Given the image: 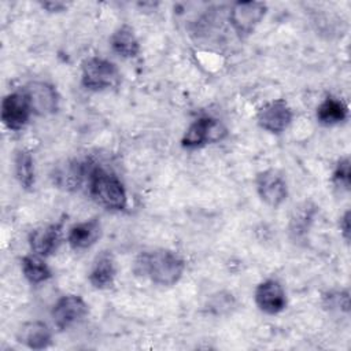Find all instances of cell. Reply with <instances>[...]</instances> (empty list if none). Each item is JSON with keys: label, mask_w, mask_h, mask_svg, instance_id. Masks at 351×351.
<instances>
[{"label": "cell", "mask_w": 351, "mask_h": 351, "mask_svg": "<svg viewBox=\"0 0 351 351\" xmlns=\"http://www.w3.org/2000/svg\"><path fill=\"white\" fill-rule=\"evenodd\" d=\"M315 214L317 207L311 202H304L299 206H295L289 219V232L295 240L303 239L307 234Z\"/></svg>", "instance_id": "obj_19"}, {"label": "cell", "mask_w": 351, "mask_h": 351, "mask_svg": "<svg viewBox=\"0 0 351 351\" xmlns=\"http://www.w3.org/2000/svg\"><path fill=\"white\" fill-rule=\"evenodd\" d=\"M0 112L1 122L4 123V126L14 132L23 129L27 125L30 115L33 114L29 100L23 90L12 92L4 96Z\"/></svg>", "instance_id": "obj_10"}, {"label": "cell", "mask_w": 351, "mask_h": 351, "mask_svg": "<svg viewBox=\"0 0 351 351\" xmlns=\"http://www.w3.org/2000/svg\"><path fill=\"white\" fill-rule=\"evenodd\" d=\"M16 340L27 348L44 350L52 344V332L43 321H29L18 329Z\"/></svg>", "instance_id": "obj_14"}, {"label": "cell", "mask_w": 351, "mask_h": 351, "mask_svg": "<svg viewBox=\"0 0 351 351\" xmlns=\"http://www.w3.org/2000/svg\"><path fill=\"white\" fill-rule=\"evenodd\" d=\"M88 184L92 199L106 210L121 211L126 207L128 195L123 184L115 174L101 167H93L89 171Z\"/></svg>", "instance_id": "obj_2"}, {"label": "cell", "mask_w": 351, "mask_h": 351, "mask_svg": "<svg viewBox=\"0 0 351 351\" xmlns=\"http://www.w3.org/2000/svg\"><path fill=\"white\" fill-rule=\"evenodd\" d=\"M101 236V223L97 218L77 222L67 232V243L73 250H86L97 243Z\"/></svg>", "instance_id": "obj_13"}, {"label": "cell", "mask_w": 351, "mask_h": 351, "mask_svg": "<svg viewBox=\"0 0 351 351\" xmlns=\"http://www.w3.org/2000/svg\"><path fill=\"white\" fill-rule=\"evenodd\" d=\"M15 177L23 189H32L36 182L34 159L33 155L26 149H19L15 154Z\"/></svg>", "instance_id": "obj_21"}, {"label": "cell", "mask_w": 351, "mask_h": 351, "mask_svg": "<svg viewBox=\"0 0 351 351\" xmlns=\"http://www.w3.org/2000/svg\"><path fill=\"white\" fill-rule=\"evenodd\" d=\"M63 223L53 222L45 226L34 229L29 236V244L34 254L41 256H49L55 254L62 244Z\"/></svg>", "instance_id": "obj_12"}, {"label": "cell", "mask_w": 351, "mask_h": 351, "mask_svg": "<svg viewBox=\"0 0 351 351\" xmlns=\"http://www.w3.org/2000/svg\"><path fill=\"white\" fill-rule=\"evenodd\" d=\"M324 307L329 311L348 313L350 311V293L347 289L329 291L322 298Z\"/></svg>", "instance_id": "obj_22"}, {"label": "cell", "mask_w": 351, "mask_h": 351, "mask_svg": "<svg viewBox=\"0 0 351 351\" xmlns=\"http://www.w3.org/2000/svg\"><path fill=\"white\" fill-rule=\"evenodd\" d=\"M33 114L36 115H51L59 108V95L53 85L45 81H30L23 86Z\"/></svg>", "instance_id": "obj_9"}, {"label": "cell", "mask_w": 351, "mask_h": 351, "mask_svg": "<svg viewBox=\"0 0 351 351\" xmlns=\"http://www.w3.org/2000/svg\"><path fill=\"white\" fill-rule=\"evenodd\" d=\"M339 226H340V233H341L344 241H346V243H350V234H351V230H350V229H351V226H350V210H347V211L341 215Z\"/></svg>", "instance_id": "obj_24"}, {"label": "cell", "mask_w": 351, "mask_h": 351, "mask_svg": "<svg viewBox=\"0 0 351 351\" xmlns=\"http://www.w3.org/2000/svg\"><path fill=\"white\" fill-rule=\"evenodd\" d=\"M115 276H117V269H115L114 258L108 252H104L100 256H97V259L95 261L88 274V280L93 288L107 289L112 287Z\"/></svg>", "instance_id": "obj_17"}, {"label": "cell", "mask_w": 351, "mask_h": 351, "mask_svg": "<svg viewBox=\"0 0 351 351\" xmlns=\"http://www.w3.org/2000/svg\"><path fill=\"white\" fill-rule=\"evenodd\" d=\"M315 115L321 125L333 126L347 119L348 107L341 99L335 96H326L317 107Z\"/></svg>", "instance_id": "obj_18"}, {"label": "cell", "mask_w": 351, "mask_h": 351, "mask_svg": "<svg viewBox=\"0 0 351 351\" xmlns=\"http://www.w3.org/2000/svg\"><path fill=\"white\" fill-rule=\"evenodd\" d=\"M89 171L85 163L78 160H67L53 170V184L66 191H75L81 186L84 178L89 176Z\"/></svg>", "instance_id": "obj_15"}, {"label": "cell", "mask_w": 351, "mask_h": 351, "mask_svg": "<svg viewBox=\"0 0 351 351\" xmlns=\"http://www.w3.org/2000/svg\"><path fill=\"white\" fill-rule=\"evenodd\" d=\"M112 51L122 58H136L140 53V43L132 26L123 23L110 37Z\"/></svg>", "instance_id": "obj_16"}, {"label": "cell", "mask_w": 351, "mask_h": 351, "mask_svg": "<svg viewBox=\"0 0 351 351\" xmlns=\"http://www.w3.org/2000/svg\"><path fill=\"white\" fill-rule=\"evenodd\" d=\"M267 11V5L262 1H236L229 11V22L234 33L244 38L254 33L262 22Z\"/></svg>", "instance_id": "obj_5"}, {"label": "cell", "mask_w": 351, "mask_h": 351, "mask_svg": "<svg viewBox=\"0 0 351 351\" xmlns=\"http://www.w3.org/2000/svg\"><path fill=\"white\" fill-rule=\"evenodd\" d=\"M332 181L333 184L340 188V191L348 192L351 188V162L350 158H341L335 170H333V176H332Z\"/></svg>", "instance_id": "obj_23"}, {"label": "cell", "mask_w": 351, "mask_h": 351, "mask_svg": "<svg viewBox=\"0 0 351 351\" xmlns=\"http://www.w3.org/2000/svg\"><path fill=\"white\" fill-rule=\"evenodd\" d=\"M21 269L25 278L33 285L41 284L52 277V271L44 261V256L37 255L34 252L25 255L21 259Z\"/></svg>", "instance_id": "obj_20"}, {"label": "cell", "mask_w": 351, "mask_h": 351, "mask_svg": "<svg viewBox=\"0 0 351 351\" xmlns=\"http://www.w3.org/2000/svg\"><path fill=\"white\" fill-rule=\"evenodd\" d=\"M255 304L266 314L274 315L287 307V293L281 282L276 278H267L259 282L254 292Z\"/></svg>", "instance_id": "obj_11"}, {"label": "cell", "mask_w": 351, "mask_h": 351, "mask_svg": "<svg viewBox=\"0 0 351 351\" xmlns=\"http://www.w3.org/2000/svg\"><path fill=\"white\" fill-rule=\"evenodd\" d=\"M88 313L89 306L80 295H64L52 306L51 317L55 326L64 330L82 321Z\"/></svg>", "instance_id": "obj_7"}, {"label": "cell", "mask_w": 351, "mask_h": 351, "mask_svg": "<svg viewBox=\"0 0 351 351\" xmlns=\"http://www.w3.org/2000/svg\"><path fill=\"white\" fill-rule=\"evenodd\" d=\"M121 74L118 67L103 58L92 56L82 62L81 82L89 90H106L119 84Z\"/></svg>", "instance_id": "obj_3"}, {"label": "cell", "mask_w": 351, "mask_h": 351, "mask_svg": "<svg viewBox=\"0 0 351 351\" xmlns=\"http://www.w3.org/2000/svg\"><path fill=\"white\" fill-rule=\"evenodd\" d=\"M134 273L148 277L154 284L171 287L185 271L184 258L169 248H156L141 252L134 261Z\"/></svg>", "instance_id": "obj_1"}, {"label": "cell", "mask_w": 351, "mask_h": 351, "mask_svg": "<svg viewBox=\"0 0 351 351\" xmlns=\"http://www.w3.org/2000/svg\"><path fill=\"white\" fill-rule=\"evenodd\" d=\"M292 108L284 99H274L265 103L256 112L258 125L273 134L282 133L292 122Z\"/></svg>", "instance_id": "obj_8"}, {"label": "cell", "mask_w": 351, "mask_h": 351, "mask_svg": "<svg viewBox=\"0 0 351 351\" xmlns=\"http://www.w3.org/2000/svg\"><path fill=\"white\" fill-rule=\"evenodd\" d=\"M255 188L261 200L273 208L280 207L288 196V184L284 176L274 169L259 171L255 177Z\"/></svg>", "instance_id": "obj_6"}, {"label": "cell", "mask_w": 351, "mask_h": 351, "mask_svg": "<svg viewBox=\"0 0 351 351\" xmlns=\"http://www.w3.org/2000/svg\"><path fill=\"white\" fill-rule=\"evenodd\" d=\"M40 5L48 12H62L69 7V4L64 1H44V3H40Z\"/></svg>", "instance_id": "obj_25"}, {"label": "cell", "mask_w": 351, "mask_h": 351, "mask_svg": "<svg viewBox=\"0 0 351 351\" xmlns=\"http://www.w3.org/2000/svg\"><path fill=\"white\" fill-rule=\"evenodd\" d=\"M228 136L225 125L213 117H200L193 121L182 136L181 145L186 149L200 148L206 144L222 141Z\"/></svg>", "instance_id": "obj_4"}]
</instances>
